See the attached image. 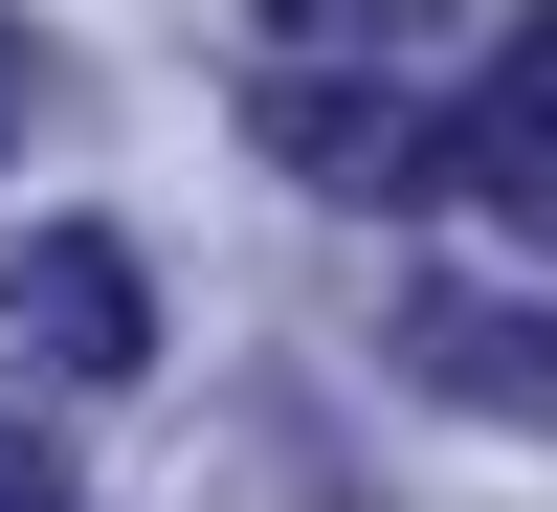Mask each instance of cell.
I'll return each instance as SVG.
<instances>
[{
	"label": "cell",
	"instance_id": "obj_4",
	"mask_svg": "<svg viewBox=\"0 0 557 512\" xmlns=\"http://www.w3.org/2000/svg\"><path fill=\"white\" fill-rule=\"evenodd\" d=\"M246 134H268V157H312V178H401V112H380L357 45H290V67L246 89Z\"/></svg>",
	"mask_w": 557,
	"mask_h": 512
},
{
	"label": "cell",
	"instance_id": "obj_5",
	"mask_svg": "<svg viewBox=\"0 0 557 512\" xmlns=\"http://www.w3.org/2000/svg\"><path fill=\"white\" fill-rule=\"evenodd\" d=\"M0 512H67V469H45V424H0Z\"/></svg>",
	"mask_w": 557,
	"mask_h": 512
},
{
	"label": "cell",
	"instance_id": "obj_2",
	"mask_svg": "<svg viewBox=\"0 0 557 512\" xmlns=\"http://www.w3.org/2000/svg\"><path fill=\"white\" fill-rule=\"evenodd\" d=\"M446 178H469L491 223H557V0H513L469 67V112H446Z\"/></svg>",
	"mask_w": 557,
	"mask_h": 512
},
{
	"label": "cell",
	"instance_id": "obj_1",
	"mask_svg": "<svg viewBox=\"0 0 557 512\" xmlns=\"http://www.w3.org/2000/svg\"><path fill=\"white\" fill-rule=\"evenodd\" d=\"M401 379L469 401V424H513V446H557V312H535V290H469V267H424V290H401Z\"/></svg>",
	"mask_w": 557,
	"mask_h": 512
},
{
	"label": "cell",
	"instance_id": "obj_6",
	"mask_svg": "<svg viewBox=\"0 0 557 512\" xmlns=\"http://www.w3.org/2000/svg\"><path fill=\"white\" fill-rule=\"evenodd\" d=\"M0 157H23V45H0Z\"/></svg>",
	"mask_w": 557,
	"mask_h": 512
},
{
	"label": "cell",
	"instance_id": "obj_3",
	"mask_svg": "<svg viewBox=\"0 0 557 512\" xmlns=\"http://www.w3.org/2000/svg\"><path fill=\"white\" fill-rule=\"evenodd\" d=\"M0 312H23V335L67 357V379H134V357H157V290H134V246H89V223H23Z\"/></svg>",
	"mask_w": 557,
	"mask_h": 512
}]
</instances>
